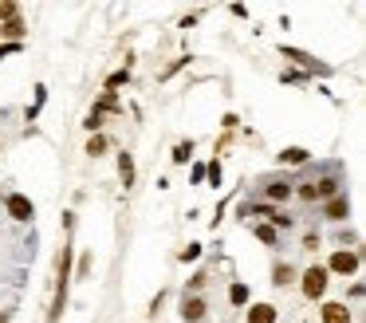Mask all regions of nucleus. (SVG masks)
<instances>
[{
	"label": "nucleus",
	"mask_w": 366,
	"mask_h": 323,
	"mask_svg": "<svg viewBox=\"0 0 366 323\" xmlns=\"http://www.w3.org/2000/svg\"><path fill=\"white\" fill-rule=\"evenodd\" d=\"M71 256H75V244H71V232L63 237V249L55 256V292H51V308L44 323H60L67 312V288H71Z\"/></svg>",
	"instance_id": "f257e3e1"
},
{
	"label": "nucleus",
	"mask_w": 366,
	"mask_h": 323,
	"mask_svg": "<svg viewBox=\"0 0 366 323\" xmlns=\"http://www.w3.org/2000/svg\"><path fill=\"white\" fill-rule=\"evenodd\" d=\"M299 202H327V197H335V193H343V173H339V166L327 178H315V182H303L296 185Z\"/></svg>",
	"instance_id": "f03ea898"
},
{
	"label": "nucleus",
	"mask_w": 366,
	"mask_h": 323,
	"mask_svg": "<svg viewBox=\"0 0 366 323\" xmlns=\"http://www.w3.org/2000/svg\"><path fill=\"white\" fill-rule=\"evenodd\" d=\"M327 284H331V272H327L323 264H311V268L299 276V292H303L307 300H323V296H327Z\"/></svg>",
	"instance_id": "7ed1b4c3"
},
{
	"label": "nucleus",
	"mask_w": 366,
	"mask_h": 323,
	"mask_svg": "<svg viewBox=\"0 0 366 323\" xmlns=\"http://www.w3.org/2000/svg\"><path fill=\"white\" fill-rule=\"evenodd\" d=\"M358 264H362L358 249H335V253H331V261H327L323 268H327V272H335V276H355Z\"/></svg>",
	"instance_id": "20e7f679"
},
{
	"label": "nucleus",
	"mask_w": 366,
	"mask_h": 323,
	"mask_svg": "<svg viewBox=\"0 0 366 323\" xmlns=\"http://www.w3.org/2000/svg\"><path fill=\"white\" fill-rule=\"evenodd\" d=\"M292 193H296V185L287 182V178H272V182H264V185H260V202L276 209V205H280V202H287Z\"/></svg>",
	"instance_id": "39448f33"
},
{
	"label": "nucleus",
	"mask_w": 366,
	"mask_h": 323,
	"mask_svg": "<svg viewBox=\"0 0 366 323\" xmlns=\"http://www.w3.org/2000/svg\"><path fill=\"white\" fill-rule=\"evenodd\" d=\"M4 209H8L12 221H20V225L36 221V205H32V197H24V193H8V197H4Z\"/></svg>",
	"instance_id": "423d86ee"
},
{
	"label": "nucleus",
	"mask_w": 366,
	"mask_h": 323,
	"mask_svg": "<svg viewBox=\"0 0 366 323\" xmlns=\"http://www.w3.org/2000/svg\"><path fill=\"white\" fill-rule=\"evenodd\" d=\"M280 55H284V60H292V63H299V67H303V75H307V71H315V75H331V67H327V63H315L307 51H299V48H280Z\"/></svg>",
	"instance_id": "0eeeda50"
},
{
	"label": "nucleus",
	"mask_w": 366,
	"mask_h": 323,
	"mask_svg": "<svg viewBox=\"0 0 366 323\" xmlns=\"http://www.w3.org/2000/svg\"><path fill=\"white\" fill-rule=\"evenodd\" d=\"M323 217H327V221H346V217H351V197H346V190L335 193V197H327V202H323Z\"/></svg>",
	"instance_id": "6e6552de"
},
{
	"label": "nucleus",
	"mask_w": 366,
	"mask_h": 323,
	"mask_svg": "<svg viewBox=\"0 0 366 323\" xmlns=\"http://www.w3.org/2000/svg\"><path fill=\"white\" fill-rule=\"evenodd\" d=\"M205 315H209V303L201 296H185L181 300V319L185 323H205Z\"/></svg>",
	"instance_id": "1a4fd4ad"
},
{
	"label": "nucleus",
	"mask_w": 366,
	"mask_h": 323,
	"mask_svg": "<svg viewBox=\"0 0 366 323\" xmlns=\"http://www.w3.org/2000/svg\"><path fill=\"white\" fill-rule=\"evenodd\" d=\"M280 166H307L311 162V150H303V146H284V150L276 154Z\"/></svg>",
	"instance_id": "9d476101"
},
{
	"label": "nucleus",
	"mask_w": 366,
	"mask_h": 323,
	"mask_svg": "<svg viewBox=\"0 0 366 323\" xmlns=\"http://www.w3.org/2000/svg\"><path fill=\"white\" fill-rule=\"evenodd\" d=\"M24 36H28V24H24V16H16V20H4V24H0V40L20 44Z\"/></svg>",
	"instance_id": "9b49d317"
},
{
	"label": "nucleus",
	"mask_w": 366,
	"mask_h": 323,
	"mask_svg": "<svg viewBox=\"0 0 366 323\" xmlns=\"http://www.w3.org/2000/svg\"><path fill=\"white\" fill-rule=\"evenodd\" d=\"M319 319H323V323H355V315L346 312V303H323Z\"/></svg>",
	"instance_id": "f8f14e48"
},
{
	"label": "nucleus",
	"mask_w": 366,
	"mask_h": 323,
	"mask_svg": "<svg viewBox=\"0 0 366 323\" xmlns=\"http://www.w3.org/2000/svg\"><path fill=\"white\" fill-rule=\"evenodd\" d=\"M276 315H280L276 303H252L244 319H248V323H276Z\"/></svg>",
	"instance_id": "ddd939ff"
},
{
	"label": "nucleus",
	"mask_w": 366,
	"mask_h": 323,
	"mask_svg": "<svg viewBox=\"0 0 366 323\" xmlns=\"http://www.w3.org/2000/svg\"><path fill=\"white\" fill-rule=\"evenodd\" d=\"M134 178H138V170H134V154L122 150V154H119V182L130 190V185H134Z\"/></svg>",
	"instance_id": "4468645a"
},
{
	"label": "nucleus",
	"mask_w": 366,
	"mask_h": 323,
	"mask_svg": "<svg viewBox=\"0 0 366 323\" xmlns=\"http://www.w3.org/2000/svg\"><path fill=\"white\" fill-rule=\"evenodd\" d=\"M95 114H122V103L115 91H103L99 103H95Z\"/></svg>",
	"instance_id": "2eb2a0df"
},
{
	"label": "nucleus",
	"mask_w": 366,
	"mask_h": 323,
	"mask_svg": "<svg viewBox=\"0 0 366 323\" xmlns=\"http://www.w3.org/2000/svg\"><path fill=\"white\" fill-rule=\"evenodd\" d=\"M272 284H276V288L296 284V268H292V264H276V268H272Z\"/></svg>",
	"instance_id": "dca6fc26"
},
{
	"label": "nucleus",
	"mask_w": 366,
	"mask_h": 323,
	"mask_svg": "<svg viewBox=\"0 0 366 323\" xmlns=\"http://www.w3.org/2000/svg\"><path fill=\"white\" fill-rule=\"evenodd\" d=\"M248 296H252V292H248L244 280H237L233 288H228V303H233V308H248Z\"/></svg>",
	"instance_id": "f3484780"
},
{
	"label": "nucleus",
	"mask_w": 366,
	"mask_h": 323,
	"mask_svg": "<svg viewBox=\"0 0 366 323\" xmlns=\"http://www.w3.org/2000/svg\"><path fill=\"white\" fill-rule=\"evenodd\" d=\"M169 158H174V166H185V162L193 158V138H181L178 146H174V154H169Z\"/></svg>",
	"instance_id": "a211bd4d"
},
{
	"label": "nucleus",
	"mask_w": 366,
	"mask_h": 323,
	"mask_svg": "<svg viewBox=\"0 0 366 323\" xmlns=\"http://www.w3.org/2000/svg\"><path fill=\"white\" fill-rule=\"evenodd\" d=\"M252 232H256V241H264L268 249H276L280 244V232L272 229V225H252Z\"/></svg>",
	"instance_id": "6ab92c4d"
},
{
	"label": "nucleus",
	"mask_w": 366,
	"mask_h": 323,
	"mask_svg": "<svg viewBox=\"0 0 366 323\" xmlns=\"http://www.w3.org/2000/svg\"><path fill=\"white\" fill-rule=\"evenodd\" d=\"M44 103H48V87H36V99H32V107H28V122H36L40 119V111H44Z\"/></svg>",
	"instance_id": "aec40b11"
},
{
	"label": "nucleus",
	"mask_w": 366,
	"mask_h": 323,
	"mask_svg": "<svg viewBox=\"0 0 366 323\" xmlns=\"http://www.w3.org/2000/svg\"><path fill=\"white\" fill-rule=\"evenodd\" d=\"M87 154H91V158H103V154H107V138H103V134H91Z\"/></svg>",
	"instance_id": "412c9836"
},
{
	"label": "nucleus",
	"mask_w": 366,
	"mask_h": 323,
	"mask_svg": "<svg viewBox=\"0 0 366 323\" xmlns=\"http://www.w3.org/2000/svg\"><path fill=\"white\" fill-rule=\"evenodd\" d=\"M20 16V4H12V0H0V24L4 20H16Z\"/></svg>",
	"instance_id": "4be33fe9"
},
{
	"label": "nucleus",
	"mask_w": 366,
	"mask_h": 323,
	"mask_svg": "<svg viewBox=\"0 0 366 323\" xmlns=\"http://www.w3.org/2000/svg\"><path fill=\"white\" fill-rule=\"evenodd\" d=\"M122 83H130V67L115 71V75H107V91H115V87H122Z\"/></svg>",
	"instance_id": "5701e85b"
},
{
	"label": "nucleus",
	"mask_w": 366,
	"mask_h": 323,
	"mask_svg": "<svg viewBox=\"0 0 366 323\" xmlns=\"http://www.w3.org/2000/svg\"><path fill=\"white\" fill-rule=\"evenodd\" d=\"M178 261H181V264H193V261H201V244H185V249L178 253Z\"/></svg>",
	"instance_id": "b1692460"
},
{
	"label": "nucleus",
	"mask_w": 366,
	"mask_h": 323,
	"mask_svg": "<svg viewBox=\"0 0 366 323\" xmlns=\"http://www.w3.org/2000/svg\"><path fill=\"white\" fill-rule=\"evenodd\" d=\"M91 268H95V261H91V253H83V256H79V268H75V280H87Z\"/></svg>",
	"instance_id": "393cba45"
},
{
	"label": "nucleus",
	"mask_w": 366,
	"mask_h": 323,
	"mask_svg": "<svg viewBox=\"0 0 366 323\" xmlns=\"http://www.w3.org/2000/svg\"><path fill=\"white\" fill-rule=\"evenodd\" d=\"M205 178H209V185H217V190H221V178H225V173H221V162H209Z\"/></svg>",
	"instance_id": "a878e982"
},
{
	"label": "nucleus",
	"mask_w": 366,
	"mask_h": 323,
	"mask_svg": "<svg viewBox=\"0 0 366 323\" xmlns=\"http://www.w3.org/2000/svg\"><path fill=\"white\" fill-rule=\"evenodd\" d=\"M205 280H209V276H205V272H197V276H193V280L185 284V296H197L201 288H205Z\"/></svg>",
	"instance_id": "bb28decb"
},
{
	"label": "nucleus",
	"mask_w": 366,
	"mask_h": 323,
	"mask_svg": "<svg viewBox=\"0 0 366 323\" xmlns=\"http://www.w3.org/2000/svg\"><path fill=\"white\" fill-rule=\"evenodd\" d=\"M83 126H87L91 134H99V131H103V114H95V111H91L87 119H83Z\"/></svg>",
	"instance_id": "cd10ccee"
},
{
	"label": "nucleus",
	"mask_w": 366,
	"mask_h": 323,
	"mask_svg": "<svg viewBox=\"0 0 366 323\" xmlns=\"http://www.w3.org/2000/svg\"><path fill=\"white\" fill-rule=\"evenodd\" d=\"M185 63H189V55H181V60H174V63H169L166 71H162V79H169V75H178V71L185 67Z\"/></svg>",
	"instance_id": "c85d7f7f"
},
{
	"label": "nucleus",
	"mask_w": 366,
	"mask_h": 323,
	"mask_svg": "<svg viewBox=\"0 0 366 323\" xmlns=\"http://www.w3.org/2000/svg\"><path fill=\"white\" fill-rule=\"evenodd\" d=\"M162 303H166V292H158V296H154V300H150V319H158Z\"/></svg>",
	"instance_id": "c756f323"
},
{
	"label": "nucleus",
	"mask_w": 366,
	"mask_h": 323,
	"mask_svg": "<svg viewBox=\"0 0 366 323\" xmlns=\"http://www.w3.org/2000/svg\"><path fill=\"white\" fill-rule=\"evenodd\" d=\"M303 249H307V253H315V249H319V232H303Z\"/></svg>",
	"instance_id": "7c9ffc66"
},
{
	"label": "nucleus",
	"mask_w": 366,
	"mask_h": 323,
	"mask_svg": "<svg viewBox=\"0 0 366 323\" xmlns=\"http://www.w3.org/2000/svg\"><path fill=\"white\" fill-rule=\"evenodd\" d=\"M12 51H24V44H0V60H4V55H12Z\"/></svg>",
	"instance_id": "2f4dec72"
},
{
	"label": "nucleus",
	"mask_w": 366,
	"mask_h": 323,
	"mask_svg": "<svg viewBox=\"0 0 366 323\" xmlns=\"http://www.w3.org/2000/svg\"><path fill=\"white\" fill-rule=\"evenodd\" d=\"M303 79H307L303 71H284V83H303Z\"/></svg>",
	"instance_id": "473e14b6"
},
{
	"label": "nucleus",
	"mask_w": 366,
	"mask_h": 323,
	"mask_svg": "<svg viewBox=\"0 0 366 323\" xmlns=\"http://www.w3.org/2000/svg\"><path fill=\"white\" fill-rule=\"evenodd\" d=\"M221 122H225V131H237V126H240V119H237V114H225Z\"/></svg>",
	"instance_id": "72a5a7b5"
},
{
	"label": "nucleus",
	"mask_w": 366,
	"mask_h": 323,
	"mask_svg": "<svg viewBox=\"0 0 366 323\" xmlns=\"http://www.w3.org/2000/svg\"><path fill=\"white\" fill-rule=\"evenodd\" d=\"M201 182H205V166L197 162V166H193V185H201Z\"/></svg>",
	"instance_id": "f704fd0d"
},
{
	"label": "nucleus",
	"mask_w": 366,
	"mask_h": 323,
	"mask_svg": "<svg viewBox=\"0 0 366 323\" xmlns=\"http://www.w3.org/2000/svg\"><path fill=\"white\" fill-rule=\"evenodd\" d=\"M12 319V312H0V323H8Z\"/></svg>",
	"instance_id": "c9c22d12"
}]
</instances>
